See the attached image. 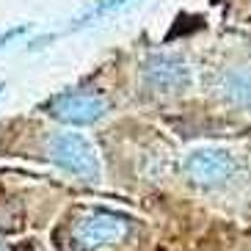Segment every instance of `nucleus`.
<instances>
[{"mask_svg": "<svg viewBox=\"0 0 251 251\" xmlns=\"http://www.w3.org/2000/svg\"><path fill=\"white\" fill-rule=\"evenodd\" d=\"M221 91L229 102L251 111V67H232L221 77Z\"/></svg>", "mask_w": 251, "mask_h": 251, "instance_id": "6", "label": "nucleus"}, {"mask_svg": "<svg viewBox=\"0 0 251 251\" xmlns=\"http://www.w3.org/2000/svg\"><path fill=\"white\" fill-rule=\"evenodd\" d=\"M127 235V218L108 210H94L77 218L72 226V243L77 251H94L102 246H113Z\"/></svg>", "mask_w": 251, "mask_h": 251, "instance_id": "2", "label": "nucleus"}, {"mask_svg": "<svg viewBox=\"0 0 251 251\" xmlns=\"http://www.w3.org/2000/svg\"><path fill=\"white\" fill-rule=\"evenodd\" d=\"M144 83L149 89L160 91V94H177L182 91L188 83H191V69L179 55H171V52H155L144 61Z\"/></svg>", "mask_w": 251, "mask_h": 251, "instance_id": "5", "label": "nucleus"}, {"mask_svg": "<svg viewBox=\"0 0 251 251\" xmlns=\"http://www.w3.org/2000/svg\"><path fill=\"white\" fill-rule=\"evenodd\" d=\"M25 30H28V25H20V28H11V30H6V33L0 36V50H3V47H6L8 42H14V39H20V36L25 33Z\"/></svg>", "mask_w": 251, "mask_h": 251, "instance_id": "8", "label": "nucleus"}, {"mask_svg": "<svg viewBox=\"0 0 251 251\" xmlns=\"http://www.w3.org/2000/svg\"><path fill=\"white\" fill-rule=\"evenodd\" d=\"M237 160L229 149L221 147H199L185 157V174L196 185H224L226 179L235 177Z\"/></svg>", "mask_w": 251, "mask_h": 251, "instance_id": "3", "label": "nucleus"}, {"mask_svg": "<svg viewBox=\"0 0 251 251\" xmlns=\"http://www.w3.org/2000/svg\"><path fill=\"white\" fill-rule=\"evenodd\" d=\"M127 0H100L94 8H91L86 17H80L77 20V25H86V23H91V20H97V17H102V14H111V11H116L119 6H125Z\"/></svg>", "mask_w": 251, "mask_h": 251, "instance_id": "7", "label": "nucleus"}, {"mask_svg": "<svg viewBox=\"0 0 251 251\" xmlns=\"http://www.w3.org/2000/svg\"><path fill=\"white\" fill-rule=\"evenodd\" d=\"M47 157L64 171L94 182L100 177V160L91 144L77 133H52L47 138Z\"/></svg>", "mask_w": 251, "mask_h": 251, "instance_id": "1", "label": "nucleus"}, {"mask_svg": "<svg viewBox=\"0 0 251 251\" xmlns=\"http://www.w3.org/2000/svg\"><path fill=\"white\" fill-rule=\"evenodd\" d=\"M0 251H6V246H3V243H0Z\"/></svg>", "mask_w": 251, "mask_h": 251, "instance_id": "9", "label": "nucleus"}, {"mask_svg": "<svg viewBox=\"0 0 251 251\" xmlns=\"http://www.w3.org/2000/svg\"><path fill=\"white\" fill-rule=\"evenodd\" d=\"M0 91H3V83H0Z\"/></svg>", "mask_w": 251, "mask_h": 251, "instance_id": "10", "label": "nucleus"}, {"mask_svg": "<svg viewBox=\"0 0 251 251\" xmlns=\"http://www.w3.org/2000/svg\"><path fill=\"white\" fill-rule=\"evenodd\" d=\"M108 111V102L102 97L89 94V91H67V94H58L52 97L47 102V113L67 125L75 127H86V125H94L105 116Z\"/></svg>", "mask_w": 251, "mask_h": 251, "instance_id": "4", "label": "nucleus"}]
</instances>
